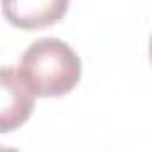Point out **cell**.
<instances>
[{
	"instance_id": "obj_1",
	"label": "cell",
	"mask_w": 152,
	"mask_h": 152,
	"mask_svg": "<svg viewBox=\"0 0 152 152\" xmlns=\"http://www.w3.org/2000/svg\"><path fill=\"white\" fill-rule=\"evenodd\" d=\"M17 71L33 95L59 97L76 88L81 78V59L64 40L38 38L24 50Z\"/></svg>"
},
{
	"instance_id": "obj_2",
	"label": "cell",
	"mask_w": 152,
	"mask_h": 152,
	"mask_svg": "<svg viewBox=\"0 0 152 152\" xmlns=\"http://www.w3.org/2000/svg\"><path fill=\"white\" fill-rule=\"evenodd\" d=\"M36 95L12 66L0 69V133H10L28 121Z\"/></svg>"
},
{
	"instance_id": "obj_3",
	"label": "cell",
	"mask_w": 152,
	"mask_h": 152,
	"mask_svg": "<svg viewBox=\"0 0 152 152\" xmlns=\"http://www.w3.org/2000/svg\"><path fill=\"white\" fill-rule=\"evenodd\" d=\"M2 17L17 28H45L57 24L66 10L69 0H0Z\"/></svg>"
},
{
	"instance_id": "obj_4",
	"label": "cell",
	"mask_w": 152,
	"mask_h": 152,
	"mask_svg": "<svg viewBox=\"0 0 152 152\" xmlns=\"http://www.w3.org/2000/svg\"><path fill=\"white\" fill-rule=\"evenodd\" d=\"M0 152H19V150H14V147H0Z\"/></svg>"
}]
</instances>
